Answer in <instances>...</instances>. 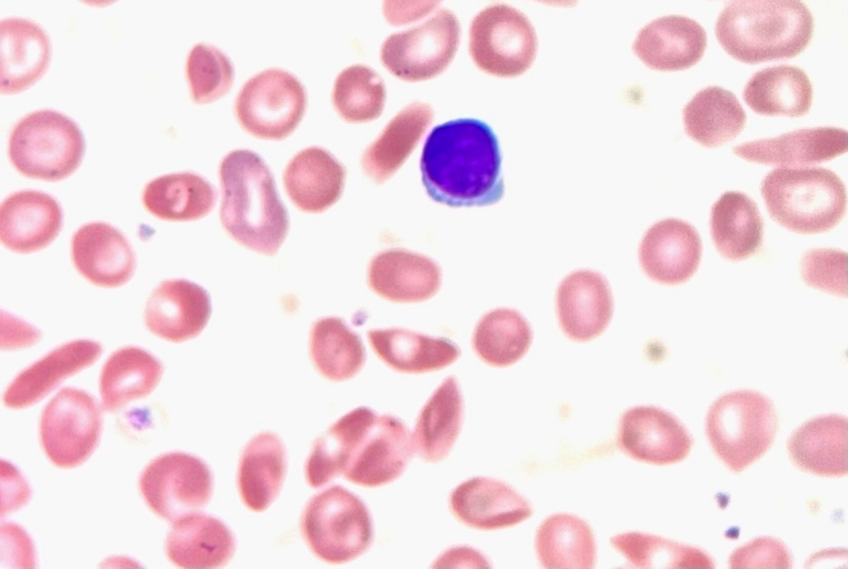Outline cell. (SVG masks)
Returning a JSON list of instances; mask_svg holds the SVG:
<instances>
[{"instance_id":"cell-1","label":"cell","mask_w":848,"mask_h":569,"mask_svg":"<svg viewBox=\"0 0 848 569\" xmlns=\"http://www.w3.org/2000/svg\"><path fill=\"white\" fill-rule=\"evenodd\" d=\"M499 140L482 120L461 118L436 126L421 158L422 183L431 199L449 207H485L505 192Z\"/></svg>"},{"instance_id":"cell-2","label":"cell","mask_w":848,"mask_h":569,"mask_svg":"<svg viewBox=\"0 0 848 569\" xmlns=\"http://www.w3.org/2000/svg\"><path fill=\"white\" fill-rule=\"evenodd\" d=\"M219 178L223 229L245 248L276 254L287 237L289 217L267 163L251 150H233L222 159Z\"/></svg>"},{"instance_id":"cell-3","label":"cell","mask_w":848,"mask_h":569,"mask_svg":"<svg viewBox=\"0 0 848 569\" xmlns=\"http://www.w3.org/2000/svg\"><path fill=\"white\" fill-rule=\"evenodd\" d=\"M715 31L730 57L757 64L800 54L811 41L814 18L801 0H736L721 11Z\"/></svg>"},{"instance_id":"cell-4","label":"cell","mask_w":848,"mask_h":569,"mask_svg":"<svg viewBox=\"0 0 848 569\" xmlns=\"http://www.w3.org/2000/svg\"><path fill=\"white\" fill-rule=\"evenodd\" d=\"M760 193L770 217L798 233L826 232L846 213L844 182L821 167L775 169L764 178Z\"/></svg>"},{"instance_id":"cell-5","label":"cell","mask_w":848,"mask_h":569,"mask_svg":"<svg viewBox=\"0 0 848 569\" xmlns=\"http://www.w3.org/2000/svg\"><path fill=\"white\" fill-rule=\"evenodd\" d=\"M714 452L732 472H741L771 447L778 416L771 399L754 390L721 395L706 417Z\"/></svg>"},{"instance_id":"cell-6","label":"cell","mask_w":848,"mask_h":569,"mask_svg":"<svg viewBox=\"0 0 848 569\" xmlns=\"http://www.w3.org/2000/svg\"><path fill=\"white\" fill-rule=\"evenodd\" d=\"M86 142L79 126L54 110H38L12 128L8 154L13 168L24 177L59 181L80 166Z\"/></svg>"},{"instance_id":"cell-7","label":"cell","mask_w":848,"mask_h":569,"mask_svg":"<svg viewBox=\"0 0 848 569\" xmlns=\"http://www.w3.org/2000/svg\"><path fill=\"white\" fill-rule=\"evenodd\" d=\"M300 529L310 550L322 561L340 565L365 551L372 541L366 505L341 486L315 495L305 507Z\"/></svg>"},{"instance_id":"cell-8","label":"cell","mask_w":848,"mask_h":569,"mask_svg":"<svg viewBox=\"0 0 848 569\" xmlns=\"http://www.w3.org/2000/svg\"><path fill=\"white\" fill-rule=\"evenodd\" d=\"M538 40L528 18L508 4H491L481 10L469 29V53L481 71L513 78L533 63Z\"/></svg>"},{"instance_id":"cell-9","label":"cell","mask_w":848,"mask_h":569,"mask_svg":"<svg viewBox=\"0 0 848 569\" xmlns=\"http://www.w3.org/2000/svg\"><path fill=\"white\" fill-rule=\"evenodd\" d=\"M307 93L301 82L286 70L271 68L251 77L235 101L241 128L263 140H283L301 122Z\"/></svg>"},{"instance_id":"cell-10","label":"cell","mask_w":848,"mask_h":569,"mask_svg":"<svg viewBox=\"0 0 848 569\" xmlns=\"http://www.w3.org/2000/svg\"><path fill=\"white\" fill-rule=\"evenodd\" d=\"M460 33L457 17L440 9L420 26L389 36L380 49L382 66L403 81L432 79L453 60Z\"/></svg>"},{"instance_id":"cell-11","label":"cell","mask_w":848,"mask_h":569,"mask_svg":"<svg viewBox=\"0 0 848 569\" xmlns=\"http://www.w3.org/2000/svg\"><path fill=\"white\" fill-rule=\"evenodd\" d=\"M101 427V410L93 397L80 389L63 388L44 407L40 442L54 466L74 468L96 450Z\"/></svg>"},{"instance_id":"cell-12","label":"cell","mask_w":848,"mask_h":569,"mask_svg":"<svg viewBox=\"0 0 848 569\" xmlns=\"http://www.w3.org/2000/svg\"><path fill=\"white\" fill-rule=\"evenodd\" d=\"M212 487V473L207 463L181 451L154 458L139 478V489L147 506L170 522L207 505Z\"/></svg>"},{"instance_id":"cell-13","label":"cell","mask_w":848,"mask_h":569,"mask_svg":"<svg viewBox=\"0 0 848 569\" xmlns=\"http://www.w3.org/2000/svg\"><path fill=\"white\" fill-rule=\"evenodd\" d=\"M413 453L405 423L391 415L376 416L353 448L342 475L362 487H380L399 478Z\"/></svg>"},{"instance_id":"cell-14","label":"cell","mask_w":848,"mask_h":569,"mask_svg":"<svg viewBox=\"0 0 848 569\" xmlns=\"http://www.w3.org/2000/svg\"><path fill=\"white\" fill-rule=\"evenodd\" d=\"M618 445L635 460L665 466L682 461L691 450L692 438L668 411L655 406H636L620 418Z\"/></svg>"},{"instance_id":"cell-15","label":"cell","mask_w":848,"mask_h":569,"mask_svg":"<svg viewBox=\"0 0 848 569\" xmlns=\"http://www.w3.org/2000/svg\"><path fill=\"white\" fill-rule=\"evenodd\" d=\"M701 250L700 236L692 224L667 218L645 232L639 246V262L644 273L652 281L679 284L697 271Z\"/></svg>"},{"instance_id":"cell-16","label":"cell","mask_w":848,"mask_h":569,"mask_svg":"<svg viewBox=\"0 0 848 569\" xmlns=\"http://www.w3.org/2000/svg\"><path fill=\"white\" fill-rule=\"evenodd\" d=\"M211 315L208 291L187 279L162 281L150 295L144 322L154 336L171 342L196 338Z\"/></svg>"},{"instance_id":"cell-17","label":"cell","mask_w":848,"mask_h":569,"mask_svg":"<svg viewBox=\"0 0 848 569\" xmlns=\"http://www.w3.org/2000/svg\"><path fill=\"white\" fill-rule=\"evenodd\" d=\"M558 321L575 341H589L608 327L613 299L608 280L599 272L581 269L569 273L556 296Z\"/></svg>"},{"instance_id":"cell-18","label":"cell","mask_w":848,"mask_h":569,"mask_svg":"<svg viewBox=\"0 0 848 569\" xmlns=\"http://www.w3.org/2000/svg\"><path fill=\"white\" fill-rule=\"evenodd\" d=\"M71 259L77 271L102 288L127 283L136 270V256L127 238L107 222L81 226L71 239Z\"/></svg>"},{"instance_id":"cell-19","label":"cell","mask_w":848,"mask_h":569,"mask_svg":"<svg viewBox=\"0 0 848 569\" xmlns=\"http://www.w3.org/2000/svg\"><path fill=\"white\" fill-rule=\"evenodd\" d=\"M367 282L376 295L391 302H422L438 292L441 270L429 257L392 248L370 260Z\"/></svg>"},{"instance_id":"cell-20","label":"cell","mask_w":848,"mask_h":569,"mask_svg":"<svg viewBox=\"0 0 848 569\" xmlns=\"http://www.w3.org/2000/svg\"><path fill=\"white\" fill-rule=\"evenodd\" d=\"M449 505L463 525L479 530L516 526L532 515L531 505L507 483L473 477L457 486Z\"/></svg>"},{"instance_id":"cell-21","label":"cell","mask_w":848,"mask_h":569,"mask_svg":"<svg viewBox=\"0 0 848 569\" xmlns=\"http://www.w3.org/2000/svg\"><path fill=\"white\" fill-rule=\"evenodd\" d=\"M62 222V209L53 197L37 190H21L1 203V242L14 252L31 253L49 246L59 234Z\"/></svg>"},{"instance_id":"cell-22","label":"cell","mask_w":848,"mask_h":569,"mask_svg":"<svg viewBox=\"0 0 848 569\" xmlns=\"http://www.w3.org/2000/svg\"><path fill=\"white\" fill-rule=\"evenodd\" d=\"M847 130L835 127L801 128L775 138L735 146L732 152L749 162L801 167L829 161L847 151Z\"/></svg>"},{"instance_id":"cell-23","label":"cell","mask_w":848,"mask_h":569,"mask_svg":"<svg viewBox=\"0 0 848 569\" xmlns=\"http://www.w3.org/2000/svg\"><path fill=\"white\" fill-rule=\"evenodd\" d=\"M706 47V31L697 21L672 14L645 26L633 41L632 51L652 70L679 71L699 62Z\"/></svg>"},{"instance_id":"cell-24","label":"cell","mask_w":848,"mask_h":569,"mask_svg":"<svg viewBox=\"0 0 848 569\" xmlns=\"http://www.w3.org/2000/svg\"><path fill=\"white\" fill-rule=\"evenodd\" d=\"M101 352V345L89 339L57 347L12 380L2 396L4 406L22 409L37 403L64 379L96 362Z\"/></svg>"},{"instance_id":"cell-25","label":"cell","mask_w":848,"mask_h":569,"mask_svg":"<svg viewBox=\"0 0 848 569\" xmlns=\"http://www.w3.org/2000/svg\"><path fill=\"white\" fill-rule=\"evenodd\" d=\"M282 180L287 196L299 210L320 213L341 197L346 170L326 149L308 147L288 162Z\"/></svg>"},{"instance_id":"cell-26","label":"cell","mask_w":848,"mask_h":569,"mask_svg":"<svg viewBox=\"0 0 848 569\" xmlns=\"http://www.w3.org/2000/svg\"><path fill=\"white\" fill-rule=\"evenodd\" d=\"M1 93L14 94L33 86L47 71L51 47L47 33L33 21L2 19Z\"/></svg>"},{"instance_id":"cell-27","label":"cell","mask_w":848,"mask_h":569,"mask_svg":"<svg viewBox=\"0 0 848 569\" xmlns=\"http://www.w3.org/2000/svg\"><path fill=\"white\" fill-rule=\"evenodd\" d=\"M233 535L219 519L190 513L172 522L166 539L168 559L181 568H220L232 558Z\"/></svg>"},{"instance_id":"cell-28","label":"cell","mask_w":848,"mask_h":569,"mask_svg":"<svg viewBox=\"0 0 848 569\" xmlns=\"http://www.w3.org/2000/svg\"><path fill=\"white\" fill-rule=\"evenodd\" d=\"M847 418L815 417L796 429L787 443L789 457L802 471L821 477L847 475Z\"/></svg>"},{"instance_id":"cell-29","label":"cell","mask_w":848,"mask_h":569,"mask_svg":"<svg viewBox=\"0 0 848 569\" xmlns=\"http://www.w3.org/2000/svg\"><path fill=\"white\" fill-rule=\"evenodd\" d=\"M433 119L432 108L412 102L400 110L365 149L361 168L376 183L390 179L411 154Z\"/></svg>"},{"instance_id":"cell-30","label":"cell","mask_w":848,"mask_h":569,"mask_svg":"<svg viewBox=\"0 0 848 569\" xmlns=\"http://www.w3.org/2000/svg\"><path fill=\"white\" fill-rule=\"evenodd\" d=\"M367 337L376 355L399 372L437 371L448 367L460 356V349L453 341L408 329H375L369 330Z\"/></svg>"},{"instance_id":"cell-31","label":"cell","mask_w":848,"mask_h":569,"mask_svg":"<svg viewBox=\"0 0 848 569\" xmlns=\"http://www.w3.org/2000/svg\"><path fill=\"white\" fill-rule=\"evenodd\" d=\"M286 469V449L279 437L273 432L255 436L238 467L237 485L245 506L256 512L266 510L280 492Z\"/></svg>"},{"instance_id":"cell-32","label":"cell","mask_w":848,"mask_h":569,"mask_svg":"<svg viewBox=\"0 0 848 569\" xmlns=\"http://www.w3.org/2000/svg\"><path fill=\"white\" fill-rule=\"evenodd\" d=\"M710 233L717 251L738 262L758 252L764 221L757 203L740 191H727L712 204Z\"/></svg>"},{"instance_id":"cell-33","label":"cell","mask_w":848,"mask_h":569,"mask_svg":"<svg viewBox=\"0 0 848 569\" xmlns=\"http://www.w3.org/2000/svg\"><path fill=\"white\" fill-rule=\"evenodd\" d=\"M463 400L457 379L447 377L421 409L411 441L421 459L438 462L450 452L461 429Z\"/></svg>"},{"instance_id":"cell-34","label":"cell","mask_w":848,"mask_h":569,"mask_svg":"<svg viewBox=\"0 0 848 569\" xmlns=\"http://www.w3.org/2000/svg\"><path fill=\"white\" fill-rule=\"evenodd\" d=\"M163 373L162 363L150 352L134 346L116 350L100 373L99 391L103 410L117 411L127 403L149 396Z\"/></svg>"},{"instance_id":"cell-35","label":"cell","mask_w":848,"mask_h":569,"mask_svg":"<svg viewBox=\"0 0 848 569\" xmlns=\"http://www.w3.org/2000/svg\"><path fill=\"white\" fill-rule=\"evenodd\" d=\"M742 97L758 114L800 117L810 110L812 84L798 67H769L757 71L748 80Z\"/></svg>"},{"instance_id":"cell-36","label":"cell","mask_w":848,"mask_h":569,"mask_svg":"<svg viewBox=\"0 0 848 569\" xmlns=\"http://www.w3.org/2000/svg\"><path fill=\"white\" fill-rule=\"evenodd\" d=\"M216 190L193 172L169 173L149 181L142 192L148 212L167 221H193L216 204Z\"/></svg>"},{"instance_id":"cell-37","label":"cell","mask_w":848,"mask_h":569,"mask_svg":"<svg viewBox=\"0 0 848 569\" xmlns=\"http://www.w3.org/2000/svg\"><path fill=\"white\" fill-rule=\"evenodd\" d=\"M685 131L706 148L720 147L745 128L746 112L736 96L712 86L698 91L684 107Z\"/></svg>"},{"instance_id":"cell-38","label":"cell","mask_w":848,"mask_h":569,"mask_svg":"<svg viewBox=\"0 0 848 569\" xmlns=\"http://www.w3.org/2000/svg\"><path fill=\"white\" fill-rule=\"evenodd\" d=\"M535 548L545 568H592L596 561L593 532L585 520L555 513L538 527Z\"/></svg>"},{"instance_id":"cell-39","label":"cell","mask_w":848,"mask_h":569,"mask_svg":"<svg viewBox=\"0 0 848 569\" xmlns=\"http://www.w3.org/2000/svg\"><path fill=\"white\" fill-rule=\"evenodd\" d=\"M376 416L370 408L358 407L316 440L305 466L306 480L312 488H320L342 475L353 448Z\"/></svg>"},{"instance_id":"cell-40","label":"cell","mask_w":848,"mask_h":569,"mask_svg":"<svg viewBox=\"0 0 848 569\" xmlns=\"http://www.w3.org/2000/svg\"><path fill=\"white\" fill-rule=\"evenodd\" d=\"M309 349L317 371L331 381L352 378L366 361L360 337L338 317H323L313 322Z\"/></svg>"},{"instance_id":"cell-41","label":"cell","mask_w":848,"mask_h":569,"mask_svg":"<svg viewBox=\"0 0 848 569\" xmlns=\"http://www.w3.org/2000/svg\"><path fill=\"white\" fill-rule=\"evenodd\" d=\"M532 341V330L525 317L510 308H497L478 321L472 347L477 356L492 367H508L520 360Z\"/></svg>"},{"instance_id":"cell-42","label":"cell","mask_w":848,"mask_h":569,"mask_svg":"<svg viewBox=\"0 0 848 569\" xmlns=\"http://www.w3.org/2000/svg\"><path fill=\"white\" fill-rule=\"evenodd\" d=\"M612 547L635 568H714L702 549L646 532H622L610 539Z\"/></svg>"},{"instance_id":"cell-43","label":"cell","mask_w":848,"mask_h":569,"mask_svg":"<svg viewBox=\"0 0 848 569\" xmlns=\"http://www.w3.org/2000/svg\"><path fill=\"white\" fill-rule=\"evenodd\" d=\"M331 101L346 122H370L383 111L386 87L373 69L362 64L350 66L336 78Z\"/></svg>"},{"instance_id":"cell-44","label":"cell","mask_w":848,"mask_h":569,"mask_svg":"<svg viewBox=\"0 0 848 569\" xmlns=\"http://www.w3.org/2000/svg\"><path fill=\"white\" fill-rule=\"evenodd\" d=\"M186 78L192 101L206 104L230 91L235 69L222 51L210 44L197 43L187 57Z\"/></svg>"},{"instance_id":"cell-45","label":"cell","mask_w":848,"mask_h":569,"mask_svg":"<svg viewBox=\"0 0 848 569\" xmlns=\"http://www.w3.org/2000/svg\"><path fill=\"white\" fill-rule=\"evenodd\" d=\"M799 268L807 286L838 297H847L846 251L831 248L810 249L804 253Z\"/></svg>"},{"instance_id":"cell-46","label":"cell","mask_w":848,"mask_h":569,"mask_svg":"<svg viewBox=\"0 0 848 569\" xmlns=\"http://www.w3.org/2000/svg\"><path fill=\"white\" fill-rule=\"evenodd\" d=\"M730 567L790 568L791 556L778 539L759 537L736 549L729 557Z\"/></svg>"},{"instance_id":"cell-47","label":"cell","mask_w":848,"mask_h":569,"mask_svg":"<svg viewBox=\"0 0 848 569\" xmlns=\"http://www.w3.org/2000/svg\"><path fill=\"white\" fill-rule=\"evenodd\" d=\"M442 0H383L382 13L386 21L403 26L429 14Z\"/></svg>"},{"instance_id":"cell-48","label":"cell","mask_w":848,"mask_h":569,"mask_svg":"<svg viewBox=\"0 0 848 569\" xmlns=\"http://www.w3.org/2000/svg\"><path fill=\"white\" fill-rule=\"evenodd\" d=\"M537 2L547 4V6H553V7H573L577 4L578 0H535Z\"/></svg>"},{"instance_id":"cell-49","label":"cell","mask_w":848,"mask_h":569,"mask_svg":"<svg viewBox=\"0 0 848 569\" xmlns=\"http://www.w3.org/2000/svg\"><path fill=\"white\" fill-rule=\"evenodd\" d=\"M80 1L90 7L103 8V7L112 4L117 0H80Z\"/></svg>"}]
</instances>
